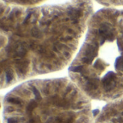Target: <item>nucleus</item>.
<instances>
[{"instance_id": "nucleus-1", "label": "nucleus", "mask_w": 123, "mask_h": 123, "mask_svg": "<svg viewBox=\"0 0 123 123\" xmlns=\"http://www.w3.org/2000/svg\"><path fill=\"white\" fill-rule=\"evenodd\" d=\"M89 9L78 1L61 9L1 8V86L65 68L73 58Z\"/></svg>"}, {"instance_id": "nucleus-2", "label": "nucleus", "mask_w": 123, "mask_h": 123, "mask_svg": "<svg viewBox=\"0 0 123 123\" xmlns=\"http://www.w3.org/2000/svg\"><path fill=\"white\" fill-rule=\"evenodd\" d=\"M71 80L89 96H123V13L104 12L69 67Z\"/></svg>"}, {"instance_id": "nucleus-3", "label": "nucleus", "mask_w": 123, "mask_h": 123, "mask_svg": "<svg viewBox=\"0 0 123 123\" xmlns=\"http://www.w3.org/2000/svg\"><path fill=\"white\" fill-rule=\"evenodd\" d=\"M6 123H89V102L67 78L26 81L4 98Z\"/></svg>"}]
</instances>
